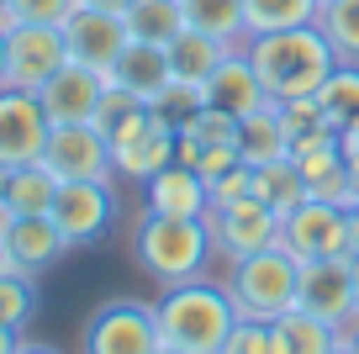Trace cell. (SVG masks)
<instances>
[{
	"mask_svg": "<svg viewBox=\"0 0 359 354\" xmlns=\"http://www.w3.org/2000/svg\"><path fill=\"white\" fill-rule=\"evenodd\" d=\"M248 64H254L259 85L275 106L285 100H306L323 90V79L338 69V53L327 48L323 27L306 22V27H280V32H259L243 43Z\"/></svg>",
	"mask_w": 359,
	"mask_h": 354,
	"instance_id": "6da1fadb",
	"label": "cell"
},
{
	"mask_svg": "<svg viewBox=\"0 0 359 354\" xmlns=\"http://www.w3.org/2000/svg\"><path fill=\"white\" fill-rule=\"evenodd\" d=\"M217 244L206 217H169V211H143L133 228V259L143 275H154L158 286H185L201 280L212 265Z\"/></svg>",
	"mask_w": 359,
	"mask_h": 354,
	"instance_id": "7a4b0ae2",
	"label": "cell"
},
{
	"mask_svg": "<svg viewBox=\"0 0 359 354\" xmlns=\"http://www.w3.org/2000/svg\"><path fill=\"white\" fill-rule=\"evenodd\" d=\"M158 312V333L164 343L185 354H222L227 339L238 328V307L227 296V286L212 280H185V286H164V296L154 301Z\"/></svg>",
	"mask_w": 359,
	"mask_h": 354,
	"instance_id": "3957f363",
	"label": "cell"
},
{
	"mask_svg": "<svg viewBox=\"0 0 359 354\" xmlns=\"http://www.w3.org/2000/svg\"><path fill=\"white\" fill-rule=\"evenodd\" d=\"M227 296H233L238 317H259V322H275L296 307L302 296V259L275 238L269 249L248 259H233V280H227Z\"/></svg>",
	"mask_w": 359,
	"mask_h": 354,
	"instance_id": "277c9868",
	"label": "cell"
},
{
	"mask_svg": "<svg viewBox=\"0 0 359 354\" xmlns=\"http://www.w3.org/2000/svg\"><path fill=\"white\" fill-rule=\"evenodd\" d=\"M79 339H85V354H154L164 343V333H158L154 301L116 296V301L90 312Z\"/></svg>",
	"mask_w": 359,
	"mask_h": 354,
	"instance_id": "5b68a950",
	"label": "cell"
},
{
	"mask_svg": "<svg viewBox=\"0 0 359 354\" xmlns=\"http://www.w3.org/2000/svg\"><path fill=\"white\" fill-rule=\"evenodd\" d=\"M175 127L158 117L154 106H137L133 117H122V122L106 133V143H111V164H116V175H127V180H154L164 164H175Z\"/></svg>",
	"mask_w": 359,
	"mask_h": 354,
	"instance_id": "8992f818",
	"label": "cell"
},
{
	"mask_svg": "<svg viewBox=\"0 0 359 354\" xmlns=\"http://www.w3.org/2000/svg\"><path fill=\"white\" fill-rule=\"evenodd\" d=\"M206 228H212V244L222 259H248L259 249H269L280 238V211L264 206V201L248 190V196H233V201H217L206 211Z\"/></svg>",
	"mask_w": 359,
	"mask_h": 354,
	"instance_id": "52a82bcc",
	"label": "cell"
},
{
	"mask_svg": "<svg viewBox=\"0 0 359 354\" xmlns=\"http://www.w3.org/2000/svg\"><path fill=\"white\" fill-rule=\"evenodd\" d=\"M280 244L296 259H333L348 254V206L323 196H306L302 206H291L280 217Z\"/></svg>",
	"mask_w": 359,
	"mask_h": 354,
	"instance_id": "ba28073f",
	"label": "cell"
},
{
	"mask_svg": "<svg viewBox=\"0 0 359 354\" xmlns=\"http://www.w3.org/2000/svg\"><path fill=\"white\" fill-rule=\"evenodd\" d=\"M69 64L64 27H37V22H11L6 27V85L37 90Z\"/></svg>",
	"mask_w": 359,
	"mask_h": 354,
	"instance_id": "9c48e42d",
	"label": "cell"
},
{
	"mask_svg": "<svg viewBox=\"0 0 359 354\" xmlns=\"http://www.w3.org/2000/svg\"><path fill=\"white\" fill-rule=\"evenodd\" d=\"M48 217L58 222V232H64L74 249L95 244L116 217L111 180H58V196H53V206H48Z\"/></svg>",
	"mask_w": 359,
	"mask_h": 354,
	"instance_id": "30bf717a",
	"label": "cell"
},
{
	"mask_svg": "<svg viewBox=\"0 0 359 354\" xmlns=\"http://www.w3.org/2000/svg\"><path fill=\"white\" fill-rule=\"evenodd\" d=\"M43 164L53 169L58 180H111L116 164H111V143L95 122H58L48 133V148H43Z\"/></svg>",
	"mask_w": 359,
	"mask_h": 354,
	"instance_id": "8fae6325",
	"label": "cell"
},
{
	"mask_svg": "<svg viewBox=\"0 0 359 354\" xmlns=\"http://www.w3.org/2000/svg\"><path fill=\"white\" fill-rule=\"evenodd\" d=\"M48 133H53V122H48V111H43V100H37V90L0 85V164L16 169V164L43 159Z\"/></svg>",
	"mask_w": 359,
	"mask_h": 354,
	"instance_id": "7c38bea8",
	"label": "cell"
},
{
	"mask_svg": "<svg viewBox=\"0 0 359 354\" xmlns=\"http://www.w3.org/2000/svg\"><path fill=\"white\" fill-rule=\"evenodd\" d=\"M296 307L312 312V317L333 322V328H348L359 317L354 312V265L348 254H333V259H302V296Z\"/></svg>",
	"mask_w": 359,
	"mask_h": 354,
	"instance_id": "4fadbf2b",
	"label": "cell"
},
{
	"mask_svg": "<svg viewBox=\"0 0 359 354\" xmlns=\"http://www.w3.org/2000/svg\"><path fill=\"white\" fill-rule=\"evenodd\" d=\"M106 90H111V74H101V69H90V64H79V58H69L53 79H43V85H37V100H43L48 122L58 127V122H90Z\"/></svg>",
	"mask_w": 359,
	"mask_h": 354,
	"instance_id": "5bb4252c",
	"label": "cell"
},
{
	"mask_svg": "<svg viewBox=\"0 0 359 354\" xmlns=\"http://www.w3.org/2000/svg\"><path fill=\"white\" fill-rule=\"evenodd\" d=\"M0 244H6V265L27 270V275H48L58 259L69 254V238L58 232V222L48 211H32V217H11L0 228Z\"/></svg>",
	"mask_w": 359,
	"mask_h": 354,
	"instance_id": "9a60e30c",
	"label": "cell"
},
{
	"mask_svg": "<svg viewBox=\"0 0 359 354\" xmlns=\"http://www.w3.org/2000/svg\"><path fill=\"white\" fill-rule=\"evenodd\" d=\"M64 43H69V58H79V64L111 74L116 58H122V48L133 43V37H127V22H122V16L79 6V11L64 22Z\"/></svg>",
	"mask_w": 359,
	"mask_h": 354,
	"instance_id": "2e32d148",
	"label": "cell"
},
{
	"mask_svg": "<svg viewBox=\"0 0 359 354\" xmlns=\"http://www.w3.org/2000/svg\"><path fill=\"white\" fill-rule=\"evenodd\" d=\"M206 106H217V111H227V117H254L259 106H269V96H264V85H259V74H254V64H248V53H243V43L238 48H227L222 53V64L206 74Z\"/></svg>",
	"mask_w": 359,
	"mask_h": 354,
	"instance_id": "e0dca14e",
	"label": "cell"
},
{
	"mask_svg": "<svg viewBox=\"0 0 359 354\" xmlns=\"http://www.w3.org/2000/svg\"><path fill=\"white\" fill-rule=\"evenodd\" d=\"M111 85L133 90L137 100H148V106H154V100L164 96L169 85H175L169 48H164V43H127L122 58H116V69H111Z\"/></svg>",
	"mask_w": 359,
	"mask_h": 354,
	"instance_id": "ac0fdd59",
	"label": "cell"
},
{
	"mask_svg": "<svg viewBox=\"0 0 359 354\" xmlns=\"http://www.w3.org/2000/svg\"><path fill=\"white\" fill-rule=\"evenodd\" d=\"M148 211H169V217H206L212 211V190L196 169L185 164H164L154 180H143Z\"/></svg>",
	"mask_w": 359,
	"mask_h": 354,
	"instance_id": "d6986e66",
	"label": "cell"
},
{
	"mask_svg": "<svg viewBox=\"0 0 359 354\" xmlns=\"http://www.w3.org/2000/svg\"><path fill=\"white\" fill-rule=\"evenodd\" d=\"M238 159H243L248 169L275 164V159H291V127H285V117H280L275 100L238 122Z\"/></svg>",
	"mask_w": 359,
	"mask_h": 354,
	"instance_id": "ffe728a7",
	"label": "cell"
},
{
	"mask_svg": "<svg viewBox=\"0 0 359 354\" xmlns=\"http://www.w3.org/2000/svg\"><path fill=\"white\" fill-rule=\"evenodd\" d=\"M180 11H185V27H196V32L217 37V43H227V48L248 43L243 0H180Z\"/></svg>",
	"mask_w": 359,
	"mask_h": 354,
	"instance_id": "44dd1931",
	"label": "cell"
},
{
	"mask_svg": "<svg viewBox=\"0 0 359 354\" xmlns=\"http://www.w3.org/2000/svg\"><path fill=\"white\" fill-rule=\"evenodd\" d=\"M58 196V175L43 164V159H32V164H16L11 180H6V206H11V217H32V211H48Z\"/></svg>",
	"mask_w": 359,
	"mask_h": 354,
	"instance_id": "7402d4cb",
	"label": "cell"
},
{
	"mask_svg": "<svg viewBox=\"0 0 359 354\" xmlns=\"http://www.w3.org/2000/svg\"><path fill=\"white\" fill-rule=\"evenodd\" d=\"M127 22V37L133 43H175L180 32H185V11H180V0H133L122 11Z\"/></svg>",
	"mask_w": 359,
	"mask_h": 354,
	"instance_id": "603a6c76",
	"label": "cell"
},
{
	"mask_svg": "<svg viewBox=\"0 0 359 354\" xmlns=\"http://www.w3.org/2000/svg\"><path fill=\"white\" fill-rule=\"evenodd\" d=\"M222 53H227V43L185 27V32L169 43V69H175V79H185V85H206V74L222 64Z\"/></svg>",
	"mask_w": 359,
	"mask_h": 354,
	"instance_id": "cb8c5ba5",
	"label": "cell"
},
{
	"mask_svg": "<svg viewBox=\"0 0 359 354\" xmlns=\"http://www.w3.org/2000/svg\"><path fill=\"white\" fill-rule=\"evenodd\" d=\"M317 106H323V122L333 133L359 127V64H338L317 90Z\"/></svg>",
	"mask_w": 359,
	"mask_h": 354,
	"instance_id": "d4e9b609",
	"label": "cell"
},
{
	"mask_svg": "<svg viewBox=\"0 0 359 354\" xmlns=\"http://www.w3.org/2000/svg\"><path fill=\"white\" fill-rule=\"evenodd\" d=\"M275 328H280V339H285V354H333L338 343H344V328H333V322L312 317V312H302V307L275 317Z\"/></svg>",
	"mask_w": 359,
	"mask_h": 354,
	"instance_id": "484cf974",
	"label": "cell"
},
{
	"mask_svg": "<svg viewBox=\"0 0 359 354\" xmlns=\"http://www.w3.org/2000/svg\"><path fill=\"white\" fill-rule=\"evenodd\" d=\"M248 190H254L264 206H275L280 217H285L291 206H302V201H306V180H302V169H296L291 159L259 164V169H254V185H248Z\"/></svg>",
	"mask_w": 359,
	"mask_h": 354,
	"instance_id": "4316f807",
	"label": "cell"
},
{
	"mask_svg": "<svg viewBox=\"0 0 359 354\" xmlns=\"http://www.w3.org/2000/svg\"><path fill=\"white\" fill-rule=\"evenodd\" d=\"M37 307H43V291H37V275H27V270H0V322L16 333L32 328Z\"/></svg>",
	"mask_w": 359,
	"mask_h": 354,
	"instance_id": "83f0119b",
	"label": "cell"
},
{
	"mask_svg": "<svg viewBox=\"0 0 359 354\" xmlns=\"http://www.w3.org/2000/svg\"><path fill=\"white\" fill-rule=\"evenodd\" d=\"M317 27H323L327 48L338 53V64H359V0H323Z\"/></svg>",
	"mask_w": 359,
	"mask_h": 354,
	"instance_id": "f1b7e54d",
	"label": "cell"
},
{
	"mask_svg": "<svg viewBox=\"0 0 359 354\" xmlns=\"http://www.w3.org/2000/svg\"><path fill=\"white\" fill-rule=\"evenodd\" d=\"M317 6L323 0H243L248 37L280 32V27H306V22H317Z\"/></svg>",
	"mask_w": 359,
	"mask_h": 354,
	"instance_id": "f546056e",
	"label": "cell"
},
{
	"mask_svg": "<svg viewBox=\"0 0 359 354\" xmlns=\"http://www.w3.org/2000/svg\"><path fill=\"white\" fill-rule=\"evenodd\" d=\"M154 111L164 117L169 127H175V133H185V127H191L196 117L206 111V90H201V85H185V79H175V85H169L164 96L154 100Z\"/></svg>",
	"mask_w": 359,
	"mask_h": 354,
	"instance_id": "4dcf8cb0",
	"label": "cell"
},
{
	"mask_svg": "<svg viewBox=\"0 0 359 354\" xmlns=\"http://www.w3.org/2000/svg\"><path fill=\"white\" fill-rule=\"evenodd\" d=\"M222 354H285V339L275 322H259V317H238L233 339H227Z\"/></svg>",
	"mask_w": 359,
	"mask_h": 354,
	"instance_id": "1f68e13d",
	"label": "cell"
},
{
	"mask_svg": "<svg viewBox=\"0 0 359 354\" xmlns=\"http://www.w3.org/2000/svg\"><path fill=\"white\" fill-rule=\"evenodd\" d=\"M79 11V0H6V16L0 22H37V27H64Z\"/></svg>",
	"mask_w": 359,
	"mask_h": 354,
	"instance_id": "d6a6232c",
	"label": "cell"
},
{
	"mask_svg": "<svg viewBox=\"0 0 359 354\" xmlns=\"http://www.w3.org/2000/svg\"><path fill=\"white\" fill-rule=\"evenodd\" d=\"M185 133H196L206 148H238V117H227V111H217V106H206L201 117H196Z\"/></svg>",
	"mask_w": 359,
	"mask_h": 354,
	"instance_id": "836d02e7",
	"label": "cell"
},
{
	"mask_svg": "<svg viewBox=\"0 0 359 354\" xmlns=\"http://www.w3.org/2000/svg\"><path fill=\"white\" fill-rule=\"evenodd\" d=\"M79 6H90V11H111V16H122L133 0H79Z\"/></svg>",
	"mask_w": 359,
	"mask_h": 354,
	"instance_id": "e575fe53",
	"label": "cell"
},
{
	"mask_svg": "<svg viewBox=\"0 0 359 354\" xmlns=\"http://www.w3.org/2000/svg\"><path fill=\"white\" fill-rule=\"evenodd\" d=\"M359 254V201L348 206V259Z\"/></svg>",
	"mask_w": 359,
	"mask_h": 354,
	"instance_id": "d590c367",
	"label": "cell"
},
{
	"mask_svg": "<svg viewBox=\"0 0 359 354\" xmlns=\"http://www.w3.org/2000/svg\"><path fill=\"white\" fill-rule=\"evenodd\" d=\"M16 354H64V349H53V343H37V339H22V343H16Z\"/></svg>",
	"mask_w": 359,
	"mask_h": 354,
	"instance_id": "8d00e7d4",
	"label": "cell"
},
{
	"mask_svg": "<svg viewBox=\"0 0 359 354\" xmlns=\"http://www.w3.org/2000/svg\"><path fill=\"white\" fill-rule=\"evenodd\" d=\"M16 343H22V333H16V328H6V322H0V354H16Z\"/></svg>",
	"mask_w": 359,
	"mask_h": 354,
	"instance_id": "74e56055",
	"label": "cell"
},
{
	"mask_svg": "<svg viewBox=\"0 0 359 354\" xmlns=\"http://www.w3.org/2000/svg\"><path fill=\"white\" fill-rule=\"evenodd\" d=\"M344 343H348V354H359V317L344 328Z\"/></svg>",
	"mask_w": 359,
	"mask_h": 354,
	"instance_id": "f35d334b",
	"label": "cell"
},
{
	"mask_svg": "<svg viewBox=\"0 0 359 354\" xmlns=\"http://www.w3.org/2000/svg\"><path fill=\"white\" fill-rule=\"evenodd\" d=\"M0 85H6V22H0Z\"/></svg>",
	"mask_w": 359,
	"mask_h": 354,
	"instance_id": "ab89813d",
	"label": "cell"
},
{
	"mask_svg": "<svg viewBox=\"0 0 359 354\" xmlns=\"http://www.w3.org/2000/svg\"><path fill=\"white\" fill-rule=\"evenodd\" d=\"M348 265H354V312H359V254L348 259Z\"/></svg>",
	"mask_w": 359,
	"mask_h": 354,
	"instance_id": "60d3db41",
	"label": "cell"
},
{
	"mask_svg": "<svg viewBox=\"0 0 359 354\" xmlns=\"http://www.w3.org/2000/svg\"><path fill=\"white\" fill-rule=\"evenodd\" d=\"M154 354H185V349H175V343H158V349Z\"/></svg>",
	"mask_w": 359,
	"mask_h": 354,
	"instance_id": "b9f144b4",
	"label": "cell"
},
{
	"mask_svg": "<svg viewBox=\"0 0 359 354\" xmlns=\"http://www.w3.org/2000/svg\"><path fill=\"white\" fill-rule=\"evenodd\" d=\"M0 270H6V244H0Z\"/></svg>",
	"mask_w": 359,
	"mask_h": 354,
	"instance_id": "7bdbcfd3",
	"label": "cell"
},
{
	"mask_svg": "<svg viewBox=\"0 0 359 354\" xmlns=\"http://www.w3.org/2000/svg\"><path fill=\"white\" fill-rule=\"evenodd\" d=\"M0 16H6V0H0Z\"/></svg>",
	"mask_w": 359,
	"mask_h": 354,
	"instance_id": "ee69618b",
	"label": "cell"
}]
</instances>
